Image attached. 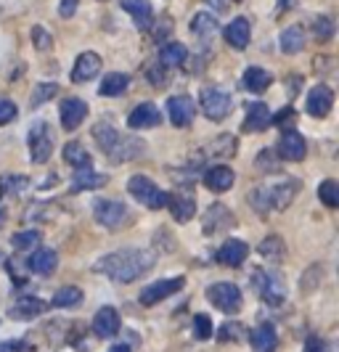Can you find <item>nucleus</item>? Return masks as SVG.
Segmentation results:
<instances>
[{"label":"nucleus","instance_id":"nucleus-1","mask_svg":"<svg viewBox=\"0 0 339 352\" xmlns=\"http://www.w3.org/2000/svg\"><path fill=\"white\" fill-rule=\"evenodd\" d=\"M151 267H154V252L149 249H120L96 263V270L114 283L138 281Z\"/></svg>","mask_w":339,"mask_h":352},{"label":"nucleus","instance_id":"nucleus-2","mask_svg":"<svg viewBox=\"0 0 339 352\" xmlns=\"http://www.w3.org/2000/svg\"><path fill=\"white\" fill-rule=\"evenodd\" d=\"M300 188H303V183H300L297 177L278 175V177L265 180V183H260V186H254L247 199H250V207L254 212L270 214V212L286 210V207L297 199Z\"/></svg>","mask_w":339,"mask_h":352},{"label":"nucleus","instance_id":"nucleus-3","mask_svg":"<svg viewBox=\"0 0 339 352\" xmlns=\"http://www.w3.org/2000/svg\"><path fill=\"white\" fill-rule=\"evenodd\" d=\"M252 286L273 307L286 300V281L278 270H254L252 273Z\"/></svg>","mask_w":339,"mask_h":352},{"label":"nucleus","instance_id":"nucleus-4","mask_svg":"<svg viewBox=\"0 0 339 352\" xmlns=\"http://www.w3.org/2000/svg\"><path fill=\"white\" fill-rule=\"evenodd\" d=\"M27 146H30V157L35 164H45L54 154V130L45 120H37L30 133H27Z\"/></svg>","mask_w":339,"mask_h":352},{"label":"nucleus","instance_id":"nucleus-5","mask_svg":"<svg viewBox=\"0 0 339 352\" xmlns=\"http://www.w3.org/2000/svg\"><path fill=\"white\" fill-rule=\"evenodd\" d=\"M93 217H96V223L101 228L120 230L130 223V210L117 199H98L96 207H93Z\"/></svg>","mask_w":339,"mask_h":352},{"label":"nucleus","instance_id":"nucleus-6","mask_svg":"<svg viewBox=\"0 0 339 352\" xmlns=\"http://www.w3.org/2000/svg\"><path fill=\"white\" fill-rule=\"evenodd\" d=\"M127 194L133 196V199H138L143 207H149V210H162V207L167 204V194L146 175L130 177V180H127Z\"/></svg>","mask_w":339,"mask_h":352},{"label":"nucleus","instance_id":"nucleus-7","mask_svg":"<svg viewBox=\"0 0 339 352\" xmlns=\"http://www.w3.org/2000/svg\"><path fill=\"white\" fill-rule=\"evenodd\" d=\"M199 104H201V111L207 114V120H212V122H223V120L228 117V111H231L233 98H231V93H226L223 88L210 85V88L201 90Z\"/></svg>","mask_w":339,"mask_h":352},{"label":"nucleus","instance_id":"nucleus-8","mask_svg":"<svg viewBox=\"0 0 339 352\" xmlns=\"http://www.w3.org/2000/svg\"><path fill=\"white\" fill-rule=\"evenodd\" d=\"M207 300L212 302L217 310H223V313H239L241 310V289L231 281H220V283H212V286H207Z\"/></svg>","mask_w":339,"mask_h":352},{"label":"nucleus","instance_id":"nucleus-9","mask_svg":"<svg viewBox=\"0 0 339 352\" xmlns=\"http://www.w3.org/2000/svg\"><path fill=\"white\" fill-rule=\"evenodd\" d=\"M183 286H186V278H183V276H173V278H160V281L149 283V286L143 289L141 294H138V300H141L143 307H154V305L164 302L167 297L178 294Z\"/></svg>","mask_w":339,"mask_h":352},{"label":"nucleus","instance_id":"nucleus-10","mask_svg":"<svg viewBox=\"0 0 339 352\" xmlns=\"http://www.w3.org/2000/svg\"><path fill=\"white\" fill-rule=\"evenodd\" d=\"M101 69H104V61H101L98 53H93V51L80 53L77 61H74V67H72V82H77V85L90 82V80L98 77V72Z\"/></svg>","mask_w":339,"mask_h":352},{"label":"nucleus","instance_id":"nucleus-11","mask_svg":"<svg viewBox=\"0 0 339 352\" xmlns=\"http://www.w3.org/2000/svg\"><path fill=\"white\" fill-rule=\"evenodd\" d=\"M305 109H307V114L316 117V120L329 117L331 109H334V90L329 88V85H316V88L307 93Z\"/></svg>","mask_w":339,"mask_h":352},{"label":"nucleus","instance_id":"nucleus-12","mask_svg":"<svg viewBox=\"0 0 339 352\" xmlns=\"http://www.w3.org/2000/svg\"><path fill=\"white\" fill-rule=\"evenodd\" d=\"M93 334L101 336V339H111V336L120 334V329H122V318H120V313H117V307H111V305H107V307H101L96 316H93Z\"/></svg>","mask_w":339,"mask_h":352},{"label":"nucleus","instance_id":"nucleus-13","mask_svg":"<svg viewBox=\"0 0 339 352\" xmlns=\"http://www.w3.org/2000/svg\"><path fill=\"white\" fill-rule=\"evenodd\" d=\"M167 117L175 127H188L197 117V106L188 96H173L167 98Z\"/></svg>","mask_w":339,"mask_h":352},{"label":"nucleus","instance_id":"nucleus-14","mask_svg":"<svg viewBox=\"0 0 339 352\" xmlns=\"http://www.w3.org/2000/svg\"><path fill=\"white\" fill-rule=\"evenodd\" d=\"M307 154V141L303 138V133L297 127L292 130H284L281 141H278V157L286 159V162H300Z\"/></svg>","mask_w":339,"mask_h":352},{"label":"nucleus","instance_id":"nucleus-15","mask_svg":"<svg viewBox=\"0 0 339 352\" xmlns=\"http://www.w3.org/2000/svg\"><path fill=\"white\" fill-rule=\"evenodd\" d=\"M236 226V217H233V212L228 207H223V204H212L210 210L204 212V223H201V228L207 236H215V233H223V230H228Z\"/></svg>","mask_w":339,"mask_h":352},{"label":"nucleus","instance_id":"nucleus-16","mask_svg":"<svg viewBox=\"0 0 339 352\" xmlns=\"http://www.w3.org/2000/svg\"><path fill=\"white\" fill-rule=\"evenodd\" d=\"M58 114H61V124H64V130H77L80 124L85 122V117H88V104L85 101H80V98H64L61 101V109H58Z\"/></svg>","mask_w":339,"mask_h":352},{"label":"nucleus","instance_id":"nucleus-17","mask_svg":"<svg viewBox=\"0 0 339 352\" xmlns=\"http://www.w3.org/2000/svg\"><path fill=\"white\" fill-rule=\"evenodd\" d=\"M247 257H250V247L241 239L226 241L223 247L217 249V254H215V260L220 265H226V267H239V265L247 263Z\"/></svg>","mask_w":339,"mask_h":352},{"label":"nucleus","instance_id":"nucleus-18","mask_svg":"<svg viewBox=\"0 0 339 352\" xmlns=\"http://www.w3.org/2000/svg\"><path fill=\"white\" fill-rule=\"evenodd\" d=\"M236 183V173L226 164H212L207 173H204V186L212 191V194H226L228 188H233Z\"/></svg>","mask_w":339,"mask_h":352},{"label":"nucleus","instance_id":"nucleus-19","mask_svg":"<svg viewBox=\"0 0 339 352\" xmlns=\"http://www.w3.org/2000/svg\"><path fill=\"white\" fill-rule=\"evenodd\" d=\"M160 122H162L160 109L154 104H149V101L138 104L130 111V117H127V124H130L133 130H149V127H157Z\"/></svg>","mask_w":339,"mask_h":352},{"label":"nucleus","instance_id":"nucleus-20","mask_svg":"<svg viewBox=\"0 0 339 352\" xmlns=\"http://www.w3.org/2000/svg\"><path fill=\"white\" fill-rule=\"evenodd\" d=\"M164 207H170V214H173L175 223H188L197 214V201H194L191 194H167V204Z\"/></svg>","mask_w":339,"mask_h":352},{"label":"nucleus","instance_id":"nucleus-21","mask_svg":"<svg viewBox=\"0 0 339 352\" xmlns=\"http://www.w3.org/2000/svg\"><path fill=\"white\" fill-rule=\"evenodd\" d=\"M223 37H226V43L231 45L233 51H244V48L250 45V37H252L250 21L244 16L233 19L231 24L223 30Z\"/></svg>","mask_w":339,"mask_h":352},{"label":"nucleus","instance_id":"nucleus-22","mask_svg":"<svg viewBox=\"0 0 339 352\" xmlns=\"http://www.w3.org/2000/svg\"><path fill=\"white\" fill-rule=\"evenodd\" d=\"M146 151V146H143L141 138H133V135H120V143L114 146V151L109 154L111 162H117V164H122V162H133V159H138Z\"/></svg>","mask_w":339,"mask_h":352},{"label":"nucleus","instance_id":"nucleus-23","mask_svg":"<svg viewBox=\"0 0 339 352\" xmlns=\"http://www.w3.org/2000/svg\"><path fill=\"white\" fill-rule=\"evenodd\" d=\"M122 8L133 16L138 30H143V32L151 30V24H154V8H151L149 0H122Z\"/></svg>","mask_w":339,"mask_h":352},{"label":"nucleus","instance_id":"nucleus-24","mask_svg":"<svg viewBox=\"0 0 339 352\" xmlns=\"http://www.w3.org/2000/svg\"><path fill=\"white\" fill-rule=\"evenodd\" d=\"M107 183V175H101V173H96L93 170V164L90 167H80V170H74V177H72V191L77 194V191H93V188H101Z\"/></svg>","mask_w":339,"mask_h":352},{"label":"nucleus","instance_id":"nucleus-25","mask_svg":"<svg viewBox=\"0 0 339 352\" xmlns=\"http://www.w3.org/2000/svg\"><path fill=\"white\" fill-rule=\"evenodd\" d=\"M27 265H30V270H32L35 276H51L56 267H58V254L48 247L35 249V254L30 257V263Z\"/></svg>","mask_w":339,"mask_h":352},{"label":"nucleus","instance_id":"nucleus-26","mask_svg":"<svg viewBox=\"0 0 339 352\" xmlns=\"http://www.w3.org/2000/svg\"><path fill=\"white\" fill-rule=\"evenodd\" d=\"M217 30H220V24H217V19L212 14H207V11H199L197 16L191 19V32L207 45V43H212L215 35H217Z\"/></svg>","mask_w":339,"mask_h":352},{"label":"nucleus","instance_id":"nucleus-27","mask_svg":"<svg viewBox=\"0 0 339 352\" xmlns=\"http://www.w3.org/2000/svg\"><path fill=\"white\" fill-rule=\"evenodd\" d=\"M45 310V302L37 300V297H21L11 305V310H8V316L14 318V320H32L37 318L40 313Z\"/></svg>","mask_w":339,"mask_h":352},{"label":"nucleus","instance_id":"nucleus-28","mask_svg":"<svg viewBox=\"0 0 339 352\" xmlns=\"http://www.w3.org/2000/svg\"><path fill=\"white\" fill-rule=\"evenodd\" d=\"M188 58V48L183 43H164L160 51V64L164 69H178Z\"/></svg>","mask_w":339,"mask_h":352},{"label":"nucleus","instance_id":"nucleus-29","mask_svg":"<svg viewBox=\"0 0 339 352\" xmlns=\"http://www.w3.org/2000/svg\"><path fill=\"white\" fill-rule=\"evenodd\" d=\"M276 344H278V336L270 323H260L252 331V350L254 352H276Z\"/></svg>","mask_w":339,"mask_h":352},{"label":"nucleus","instance_id":"nucleus-30","mask_svg":"<svg viewBox=\"0 0 339 352\" xmlns=\"http://www.w3.org/2000/svg\"><path fill=\"white\" fill-rule=\"evenodd\" d=\"M270 124V109L263 101H257V104H250L247 106V120H244V130L247 133H260V130H265Z\"/></svg>","mask_w":339,"mask_h":352},{"label":"nucleus","instance_id":"nucleus-31","mask_svg":"<svg viewBox=\"0 0 339 352\" xmlns=\"http://www.w3.org/2000/svg\"><path fill=\"white\" fill-rule=\"evenodd\" d=\"M93 141H96V146L104 151V154H111L114 151V146L120 143V133H117V127L109 122H98L96 127H93Z\"/></svg>","mask_w":339,"mask_h":352},{"label":"nucleus","instance_id":"nucleus-32","mask_svg":"<svg viewBox=\"0 0 339 352\" xmlns=\"http://www.w3.org/2000/svg\"><path fill=\"white\" fill-rule=\"evenodd\" d=\"M273 85V74L263 67H247L244 72V88L250 93H265Z\"/></svg>","mask_w":339,"mask_h":352},{"label":"nucleus","instance_id":"nucleus-33","mask_svg":"<svg viewBox=\"0 0 339 352\" xmlns=\"http://www.w3.org/2000/svg\"><path fill=\"white\" fill-rule=\"evenodd\" d=\"M236 148H239V141L233 138V135H217L212 143H207L199 154H210V157H220V159H228L236 154ZM197 154V157H199Z\"/></svg>","mask_w":339,"mask_h":352},{"label":"nucleus","instance_id":"nucleus-34","mask_svg":"<svg viewBox=\"0 0 339 352\" xmlns=\"http://www.w3.org/2000/svg\"><path fill=\"white\" fill-rule=\"evenodd\" d=\"M281 51L286 56H294V53H300L305 48V43H307V37H305V30L300 24H294V27H286L284 32H281Z\"/></svg>","mask_w":339,"mask_h":352},{"label":"nucleus","instance_id":"nucleus-35","mask_svg":"<svg viewBox=\"0 0 339 352\" xmlns=\"http://www.w3.org/2000/svg\"><path fill=\"white\" fill-rule=\"evenodd\" d=\"M130 85V77H127L125 72H109L107 77H104V82H101V96L104 98H117V96H122Z\"/></svg>","mask_w":339,"mask_h":352},{"label":"nucleus","instance_id":"nucleus-36","mask_svg":"<svg viewBox=\"0 0 339 352\" xmlns=\"http://www.w3.org/2000/svg\"><path fill=\"white\" fill-rule=\"evenodd\" d=\"M64 159H67V164H72L74 170H80V167H90L93 164V159L90 154L85 151V146L77 141H72L64 146Z\"/></svg>","mask_w":339,"mask_h":352},{"label":"nucleus","instance_id":"nucleus-37","mask_svg":"<svg viewBox=\"0 0 339 352\" xmlns=\"http://www.w3.org/2000/svg\"><path fill=\"white\" fill-rule=\"evenodd\" d=\"M51 305L58 307V310L77 307V305H83V289H77V286H64V289H58V292L54 294Z\"/></svg>","mask_w":339,"mask_h":352},{"label":"nucleus","instance_id":"nucleus-38","mask_svg":"<svg viewBox=\"0 0 339 352\" xmlns=\"http://www.w3.org/2000/svg\"><path fill=\"white\" fill-rule=\"evenodd\" d=\"M30 188V177L27 175H6L0 177V199H11L19 196L21 191Z\"/></svg>","mask_w":339,"mask_h":352},{"label":"nucleus","instance_id":"nucleus-39","mask_svg":"<svg viewBox=\"0 0 339 352\" xmlns=\"http://www.w3.org/2000/svg\"><path fill=\"white\" fill-rule=\"evenodd\" d=\"M260 254L268 260V263H281L286 257V247L281 241V236H268L263 244H260Z\"/></svg>","mask_w":339,"mask_h":352},{"label":"nucleus","instance_id":"nucleus-40","mask_svg":"<svg viewBox=\"0 0 339 352\" xmlns=\"http://www.w3.org/2000/svg\"><path fill=\"white\" fill-rule=\"evenodd\" d=\"M318 199H321L326 207H331V210L339 207V183L337 180H331V177L323 180L321 186H318Z\"/></svg>","mask_w":339,"mask_h":352},{"label":"nucleus","instance_id":"nucleus-41","mask_svg":"<svg viewBox=\"0 0 339 352\" xmlns=\"http://www.w3.org/2000/svg\"><path fill=\"white\" fill-rule=\"evenodd\" d=\"M313 37H316L318 43L331 40V37H334V21L329 16H316L313 19Z\"/></svg>","mask_w":339,"mask_h":352},{"label":"nucleus","instance_id":"nucleus-42","mask_svg":"<svg viewBox=\"0 0 339 352\" xmlns=\"http://www.w3.org/2000/svg\"><path fill=\"white\" fill-rule=\"evenodd\" d=\"M37 241H40V233H37V230H21V233H14V239H11L14 249H19V252L35 249Z\"/></svg>","mask_w":339,"mask_h":352},{"label":"nucleus","instance_id":"nucleus-43","mask_svg":"<svg viewBox=\"0 0 339 352\" xmlns=\"http://www.w3.org/2000/svg\"><path fill=\"white\" fill-rule=\"evenodd\" d=\"M32 43H35V48L40 53H48L51 48H54V37H51V32L45 30V27H32Z\"/></svg>","mask_w":339,"mask_h":352},{"label":"nucleus","instance_id":"nucleus-44","mask_svg":"<svg viewBox=\"0 0 339 352\" xmlns=\"http://www.w3.org/2000/svg\"><path fill=\"white\" fill-rule=\"evenodd\" d=\"M167 74H170V72H164V67H162L160 61H154V64L146 67V80H149L151 85H157V88H162V85L167 82Z\"/></svg>","mask_w":339,"mask_h":352},{"label":"nucleus","instance_id":"nucleus-45","mask_svg":"<svg viewBox=\"0 0 339 352\" xmlns=\"http://www.w3.org/2000/svg\"><path fill=\"white\" fill-rule=\"evenodd\" d=\"M194 334H197V339H201V342L212 336V320H210V316H204V313L194 316Z\"/></svg>","mask_w":339,"mask_h":352},{"label":"nucleus","instance_id":"nucleus-46","mask_svg":"<svg viewBox=\"0 0 339 352\" xmlns=\"http://www.w3.org/2000/svg\"><path fill=\"white\" fill-rule=\"evenodd\" d=\"M56 93H58V85H54V82H45V85H37L35 88V96H32V106H40L45 104V101H51Z\"/></svg>","mask_w":339,"mask_h":352},{"label":"nucleus","instance_id":"nucleus-47","mask_svg":"<svg viewBox=\"0 0 339 352\" xmlns=\"http://www.w3.org/2000/svg\"><path fill=\"white\" fill-rule=\"evenodd\" d=\"M19 114V109L14 101H0V124H8L14 122Z\"/></svg>","mask_w":339,"mask_h":352},{"label":"nucleus","instance_id":"nucleus-48","mask_svg":"<svg viewBox=\"0 0 339 352\" xmlns=\"http://www.w3.org/2000/svg\"><path fill=\"white\" fill-rule=\"evenodd\" d=\"M241 336V323H226L220 329V342H231V339H239Z\"/></svg>","mask_w":339,"mask_h":352},{"label":"nucleus","instance_id":"nucleus-49","mask_svg":"<svg viewBox=\"0 0 339 352\" xmlns=\"http://www.w3.org/2000/svg\"><path fill=\"white\" fill-rule=\"evenodd\" d=\"M77 6H80V0H58V16L72 19L77 14Z\"/></svg>","mask_w":339,"mask_h":352},{"label":"nucleus","instance_id":"nucleus-50","mask_svg":"<svg viewBox=\"0 0 339 352\" xmlns=\"http://www.w3.org/2000/svg\"><path fill=\"white\" fill-rule=\"evenodd\" d=\"M292 120H294V109H289V106H286V109H281L278 114H270V122L281 124V127H284V124H289Z\"/></svg>","mask_w":339,"mask_h":352},{"label":"nucleus","instance_id":"nucleus-51","mask_svg":"<svg viewBox=\"0 0 339 352\" xmlns=\"http://www.w3.org/2000/svg\"><path fill=\"white\" fill-rule=\"evenodd\" d=\"M305 352H329V347H326V342H323L321 336H310L305 342Z\"/></svg>","mask_w":339,"mask_h":352},{"label":"nucleus","instance_id":"nucleus-52","mask_svg":"<svg viewBox=\"0 0 339 352\" xmlns=\"http://www.w3.org/2000/svg\"><path fill=\"white\" fill-rule=\"evenodd\" d=\"M207 6H215L217 11H226V0H204Z\"/></svg>","mask_w":339,"mask_h":352},{"label":"nucleus","instance_id":"nucleus-53","mask_svg":"<svg viewBox=\"0 0 339 352\" xmlns=\"http://www.w3.org/2000/svg\"><path fill=\"white\" fill-rule=\"evenodd\" d=\"M17 352H35V347H32V344H30V342H19Z\"/></svg>","mask_w":339,"mask_h":352},{"label":"nucleus","instance_id":"nucleus-54","mask_svg":"<svg viewBox=\"0 0 339 352\" xmlns=\"http://www.w3.org/2000/svg\"><path fill=\"white\" fill-rule=\"evenodd\" d=\"M17 347H19V342H8V344L0 347V352H17Z\"/></svg>","mask_w":339,"mask_h":352},{"label":"nucleus","instance_id":"nucleus-55","mask_svg":"<svg viewBox=\"0 0 339 352\" xmlns=\"http://www.w3.org/2000/svg\"><path fill=\"white\" fill-rule=\"evenodd\" d=\"M294 3H297V0H281V11H289Z\"/></svg>","mask_w":339,"mask_h":352},{"label":"nucleus","instance_id":"nucleus-56","mask_svg":"<svg viewBox=\"0 0 339 352\" xmlns=\"http://www.w3.org/2000/svg\"><path fill=\"white\" fill-rule=\"evenodd\" d=\"M109 352H130V347H125V344H114Z\"/></svg>","mask_w":339,"mask_h":352},{"label":"nucleus","instance_id":"nucleus-57","mask_svg":"<svg viewBox=\"0 0 339 352\" xmlns=\"http://www.w3.org/2000/svg\"><path fill=\"white\" fill-rule=\"evenodd\" d=\"M3 226H6V207L0 204V228H3Z\"/></svg>","mask_w":339,"mask_h":352}]
</instances>
